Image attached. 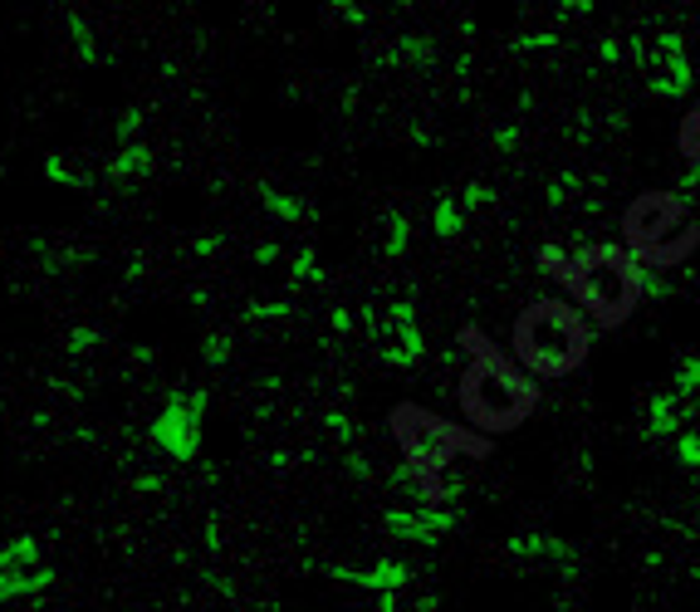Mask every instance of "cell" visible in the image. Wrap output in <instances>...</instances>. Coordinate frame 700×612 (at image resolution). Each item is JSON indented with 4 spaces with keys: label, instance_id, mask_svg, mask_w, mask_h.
I'll return each instance as SVG.
<instances>
[{
    "label": "cell",
    "instance_id": "obj_20",
    "mask_svg": "<svg viewBox=\"0 0 700 612\" xmlns=\"http://www.w3.org/2000/svg\"><path fill=\"white\" fill-rule=\"evenodd\" d=\"M402 245H407V220H392V226H387V255H397L402 250Z\"/></svg>",
    "mask_w": 700,
    "mask_h": 612
},
{
    "label": "cell",
    "instance_id": "obj_21",
    "mask_svg": "<svg viewBox=\"0 0 700 612\" xmlns=\"http://www.w3.org/2000/svg\"><path fill=\"white\" fill-rule=\"evenodd\" d=\"M294 279H318V269H314V255L304 250L299 260H294Z\"/></svg>",
    "mask_w": 700,
    "mask_h": 612
},
{
    "label": "cell",
    "instance_id": "obj_22",
    "mask_svg": "<svg viewBox=\"0 0 700 612\" xmlns=\"http://www.w3.org/2000/svg\"><path fill=\"white\" fill-rule=\"evenodd\" d=\"M89 343H98V334H93V328H79V334H69V348H73V353H83V348H89Z\"/></svg>",
    "mask_w": 700,
    "mask_h": 612
},
{
    "label": "cell",
    "instance_id": "obj_5",
    "mask_svg": "<svg viewBox=\"0 0 700 612\" xmlns=\"http://www.w3.org/2000/svg\"><path fill=\"white\" fill-rule=\"evenodd\" d=\"M622 230H628V250L647 269H677L700 245V226L677 191H642L622 216Z\"/></svg>",
    "mask_w": 700,
    "mask_h": 612
},
{
    "label": "cell",
    "instance_id": "obj_10",
    "mask_svg": "<svg viewBox=\"0 0 700 612\" xmlns=\"http://www.w3.org/2000/svg\"><path fill=\"white\" fill-rule=\"evenodd\" d=\"M456 524L451 510H436V505H416V510H387V530L397 539H412V544H436L441 534Z\"/></svg>",
    "mask_w": 700,
    "mask_h": 612
},
{
    "label": "cell",
    "instance_id": "obj_11",
    "mask_svg": "<svg viewBox=\"0 0 700 612\" xmlns=\"http://www.w3.org/2000/svg\"><path fill=\"white\" fill-rule=\"evenodd\" d=\"M338 579H348V583H358V588H373V593H383L392 598L397 588H407V563H373V569H338Z\"/></svg>",
    "mask_w": 700,
    "mask_h": 612
},
{
    "label": "cell",
    "instance_id": "obj_18",
    "mask_svg": "<svg viewBox=\"0 0 700 612\" xmlns=\"http://www.w3.org/2000/svg\"><path fill=\"white\" fill-rule=\"evenodd\" d=\"M265 201H269V211H279L285 220H299L304 216V206L294 201V196H279V191H265Z\"/></svg>",
    "mask_w": 700,
    "mask_h": 612
},
{
    "label": "cell",
    "instance_id": "obj_15",
    "mask_svg": "<svg viewBox=\"0 0 700 612\" xmlns=\"http://www.w3.org/2000/svg\"><path fill=\"white\" fill-rule=\"evenodd\" d=\"M201 358L211 363V367L226 363V358H230V334H211V338H206V343H201Z\"/></svg>",
    "mask_w": 700,
    "mask_h": 612
},
{
    "label": "cell",
    "instance_id": "obj_14",
    "mask_svg": "<svg viewBox=\"0 0 700 612\" xmlns=\"http://www.w3.org/2000/svg\"><path fill=\"white\" fill-rule=\"evenodd\" d=\"M45 177H49V181H59V187H73V191L83 187V181L69 171V162H59V157H45Z\"/></svg>",
    "mask_w": 700,
    "mask_h": 612
},
{
    "label": "cell",
    "instance_id": "obj_19",
    "mask_svg": "<svg viewBox=\"0 0 700 612\" xmlns=\"http://www.w3.org/2000/svg\"><path fill=\"white\" fill-rule=\"evenodd\" d=\"M677 456H681V465H700V432L677 436Z\"/></svg>",
    "mask_w": 700,
    "mask_h": 612
},
{
    "label": "cell",
    "instance_id": "obj_3",
    "mask_svg": "<svg viewBox=\"0 0 700 612\" xmlns=\"http://www.w3.org/2000/svg\"><path fill=\"white\" fill-rule=\"evenodd\" d=\"M514 363L534 377H569L573 367L588 363L593 348V324L583 309H573L569 299H539L514 318L510 334Z\"/></svg>",
    "mask_w": 700,
    "mask_h": 612
},
{
    "label": "cell",
    "instance_id": "obj_16",
    "mask_svg": "<svg viewBox=\"0 0 700 612\" xmlns=\"http://www.w3.org/2000/svg\"><path fill=\"white\" fill-rule=\"evenodd\" d=\"M69 34H73V49H79L83 59H98V49H93V34H89V24H83L79 16L69 20Z\"/></svg>",
    "mask_w": 700,
    "mask_h": 612
},
{
    "label": "cell",
    "instance_id": "obj_23",
    "mask_svg": "<svg viewBox=\"0 0 700 612\" xmlns=\"http://www.w3.org/2000/svg\"><path fill=\"white\" fill-rule=\"evenodd\" d=\"M138 122H142V113H138V108H128L122 122H118V132H122V138H132V132H138Z\"/></svg>",
    "mask_w": 700,
    "mask_h": 612
},
{
    "label": "cell",
    "instance_id": "obj_6",
    "mask_svg": "<svg viewBox=\"0 0 700 612\" xmlns=\"http://www.w3.org/2000/svg\"><path fill=\"white\" fill-rule=\"evenodd\" d=\"M206 387H191V392H177V397L167 402L162 412L152 416V426H147V436H152V446L162 451L171 461H191L196 451H201V416H206Z\"/></svg>",
    "mask_w": 700,
    "mask_h": 612
},
{
    "label": "cell",
    "instance_id": "obj_7",
    "mask_svg": "<svg viewBox=\"0 0 700 612\" xmlns=\"http://www.w3.org/2000/svg\"><path fill=\"white\" fill-rule=\"evenodd\" d=\"M55 583V569L40 559V544L30 534L0 544V603H16V598H34Z\"/></svg>",
    "mask_w": 700,
    "mask_h": 612
},
{
    "label": "cell",
    "instance_id": "obj_8",
    "mask_svg": "<svg viewBox=\"0 0 700 612\" xmlns=\"http://www.w3.org/2000/svg\"><path fill=\"white\" fill-rule=\"evenodd\" d=\"M642 69H647V89L657 98H681L691 89V55H686L681 34H671V30H661L647 40Z\"/></svg>",
    "mask_w": 700,
    "mask_h": 612
},
{
    "label": "cell",
    "instance_id": "obj_4",
    "mask_svg": "<svg viewBox=\"0 0 700 612\" xmlns=\"http://www.w3.org/2000/svg\"><path fill=\"white\" fill-rule=\"evenodd\" d=\"M392 436H397L402 456H407V475L422 490L426 505H441L446 490H441V471L456 456H490V441L465 432V426L446 422V416L426 412V407H397L392 412Z\"/></svg>",
    "mask_w": 700,
    "mask_h": 612
},
{
    "label": "cell",
    "instance_id": "obj_2",
    "mask_svg": "<svg viewBox=\"0 0 700 612\" xmlns=\"http://www.w3.org/2000/svg\"><path fill=\"white\" fill-rule=\"evenodd\" d=\"M544 265L559 275V285L573 294V304L588 309L598 328H622L647 294V265L628 245H588L579 255L544 250Z\"/></svg>",
    "mask_w": 700,
    "mask_h": 612
},
{
    "label": "cell",
    "instance_id": "obj_9",
    "mask_svg": "<svg viewBox=\"0 0 700 612\" xmlns=\"http://www.w3.org/2000/svg\"><path fill=\"white\" fill-rule=\"evenodd\" d=\"M422 328H416L412 318V304H392L387 309V324H383V348H377V358L392 363V367H412L422 358Z\"/></svg>",
    "mask_w": 700,
    "mask_h": 612
},
{
    "label": "cell",
    "instance_id": "obj_17",
    "mask_svg": "<svg viewBox=\"0 0 700 612\" xmlns=\"http://www.w3.org/2000/svg\"><path fill=\"white\" fill-rule=\"evenodd\" d=\"M436 230H441V236H456V230H461L456 201H441V206H436Z\"/></svg>",
    "mask_w": 700,
    "mask_h": 612
},
{
    "label": "cell",
    "instance_id": "obj_12",
    "mask_svg": "<svg viewBox=\"0 0 700 612\" xmlns=\"http://www.w3.org/2000/svg\"><path fill=\"white\" fill-rule=\"evenodd\" d=\"M142 171H152V152H147L142 142H128L122 152L108 162V177L114 181H128V177H142Z\"/></svg>",
    "mask_w": 700,
    "mask_h": 612
},
{
    "label": "cell",
    "instance_id": "obj_1",
    "mask_svg": "<svg viewBox=\"0 0 700 612\" xmlns=\"http://www.w3.org/2000/svg\"><path fill=\"white\" fill-rule=\"evenodd\" d=\"M461 343H465V373L456 383V397L465 422L481 436H500L530 422L539 407L534 373H524L514 358H505L481 328H461Z\"/></svg>",
    "mask_w": 700,
    "mask_h": 612
},
{
    "label": "cell",
    "instance_id": "obj_13",
    "mask_svg": "<svg viewBox=\"0 0 700 612\" xmlns=\"http://www.w3.org/2000/svg\"><path fill=\"white\" fill-rule=\"evenodd\" d=\"M510 554H524V559H569V549L549 534H520L510 539Z\"/></svg>",
    "mask_w": 700,
    "mask_h": 612
}]
</instances>
